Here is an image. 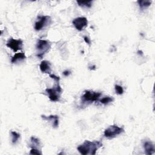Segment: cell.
Instances as JSON below:
<instances>
[{"mask_svg": "<svg viewBox=\"0 0 155 155\" xmlns=\"http://www.w3.org/2000/svg\"><path fill=\"white\" fill-rule=\"evenodd\" d=\"M140 10H143L150 6L152 1L149 0H139L137 1Z\"/></svg>", "mask_w": 155, "mask_h": 155, "instance_id": "4fadbf2b", "label": "cell"}, {"mask_svg": "<svg viewBox=\"0 0 155 155\" xmlns=\"http://www.w3.org/2000/svg\"><path fill=\"white\" fill-rule=\"evenodd\" d=\"M145 153L147 155H151L155 152V147L154 144L149 140H145L143 143Z\"/></svg>", "mask_w": 155, "mask_h": 155, "instance_id": "9c48e42d", "label": "cell"}, {"mask_svg": "<svg viewBox=\"0 0 155 155\" xmlns=\"http://www.w3.org/2000/svg\"><path fill=\"white\" fill-rule=\"evenodd\" d=\"M102 95L101 93L95 92L90 90L85 91L84 94L82 96L81 99L83 103L91 104L94 101L99 100V97Z\"/></svg>", "mask_w": 155, "mask_h": 155, "instance_id": "277c9868", "label": "cell"}, {"mask_svg": "<svg viewBox=\"0 0 155 155\" xmlns=\"http://www.w3.org/2000/svg\"><path fill=\"white\" fill-rule=\"evenodd\" d=\"M30 140H31V145H30V147H31V148L39 149V147L40 146V141H39V140L38 138L32 136L30 138Z\"/></svg>", "mask_w": 155, "mask_h": 155, "instance_id": "5bb4252c", "label": "cell"}, {"mask_svg": "<svg viewBox=\"0 0 155 155\" xmlns=\"http://www.w3.org/2000/svg\"><path fill=\"white\" fill-rule=\"evenodd\" d=\"M114 100L113 97H111V96H105L103 98H102L99 101L101 104H104V105H107L109 103H111L112 102H113Z\"/></svg>", "mask_w": 155, "mask_h": 155, "instance_id": "e0dca14e", "label": "cell"}, {"mask_svg": "<svg viewBox=\"0 0 155 155\" xmlns=\"http://www.w3.org/2000/svg\"><path fill=\"white\" fill-rule=\"evenodd\" d=\"M26 58L25 53L23 52L16 53L11 59V62L12 64H16L24 61Z\"/></svg>", "mask_w": 155, "mask_h": 155, "instance_id": "7c38bea8", "label": "cell"}, {"mask_svg": "<svg viewBox=\"0 0 155 155\" xmlns=\"http://www.w3.org/2000/svg\"><path fill=\"white\" fill-rule=\"evenodd\" d=\"M49 76H50V78H51V79H54L56 82H59L60 78H59V76H56V75H54V74H50Z\"/></svg>", "mask_w": 155, "mask_h": 155, "instance_id": "ffe728a7", "label": "cell"}, {"mask_svg": "<svg viewBox=\"0 0 155 155\" xmlns=\"http://www.w3.org/2000/svg\"><path fill=\"white\" fill-rule=\"evenodd\" d=\"M45 91L48 95L50 100L52 102H57L60 100L62 90L60 86L59 82H56V85L51 88H47Z\"/></svg>", "mask_w": 155, "mask_h": 155, "instance_id": "3957f363", "label": "cell"}, {"mask_svg": "<svg viewBox=\"0 0 155 155\" xmlns=\"http://www.w3.org/2000/svg\"><path fill=\"white\" fill-rule=\"evenodd\" d=\"M84 39L85 42L87 44H89V45L91 44V41H90V39L87 36H84Z\"/></svg>", "mask_w": 155, "mask_h": 155, "instance_id": "44dd1931", "label": "cell"}, {"mask_svg": "<svg viewBox=\"0 0 155 155\" xmlns=\"http://www.w3.org/2000/svg\"><path fill=\"white\" fill-rule=\"evenodd\" d=\"M71 74V71H69V70H65L63 72V74L65 76H68L70 74Z\"/></svg>", "mask_w": 155, "mask_h": 155, "instance_id": "7402d4cb", "label": "cell"}, {"mask_svg": "<svg viewBox=\"0 0 155 155\" xmlns=\"http://www.w3.org/2000/svg\"><path fill=\"white\" fill-rule=\"evenodd\" d=\"M102 147V143L100 141H90L85 140L84 142L78 147V151L83 155L96 154L97 150Z\"/></svg>", "mask_w": 155, "mask_h": 155, "instance_id": "6da1fadb", "label": "cell"}, {"mask_svg": "<svg viewBox=\"0 0 155 155\" xmlns=\"http://www.w3.org/2000/svg\"><path fill=\"white\" fill-rule=\"evenodd\" d=\"M51 18L49 16H40L38 20L35 23V29L36 31H40L51 22Z\"/></svg>", "mask_w": 155, "mask_h": 155, "instance_id": "8992f818", "label": "cell"}, {"mask_svg": "<svg viewBox=\"0 0 155 155\" xmlns=\"http://www.w3.org/2000/svg\"><path fill=\"white\" fill-rule=\"evenodd\" d=\"M77 3L80 7L88 8L92 6L93 1H77Z\"/></svg>", "mask_w": 155, "mask_h": 155, "instance_id": "9a60e30c", "label": "cell"}, {"mask_svg": "<svg viewBox=\"0 0 155 155\" xmlns=\"http://www.w3.org/2000/svg\"><path fill=\"white\" fill-rule=\"evenodd\" d=\"M10 133H11V136H12V143L13 144L16 143V142H18V140L20 138V134L19 133H18L17 132L14 131H12L10 132Z\"/></svg>", "mask_w": 155, "mask_h": 155, "instance_id": "2e32d148", "label": "cell"}, {"mask_svg": "<svg viewBox=\"0 0 155 155\" xmlns=\"http://www.w3.org/2000/svg\"><path fill=\"white\" fill-rule=\"evenodd\" d=\"M39 69L42 73L50 74L51 71L50 62L46 60L42 61L39 65Z\"/></svg>", "mask_w": 155, "mask_h": 155, "instance_id": "30bf717a", "label": "cell"}, {"mask_svg": "<svg viewBox=\"0 0 155 155\" xmlns=\"http://www.w3.org/2000/svg\"><path fill=\"white\" fill-rule=\"evenodd\" d=\"M75 28L79 31H82L87 26L88 20L85 17H78L74 19L72 21Z\"/></svg>", "mask_w": 155, "mask_h": 155, "instance_id": "ba28073f", "label": "cell"}, {"mask_svg": "<svg viewBox=\"0 0 155 155\" xmlns=\"http://www.w3.org/2000/svg\"><path fill=\"white\" fill-rule=\"evenodd\" d=\"M41 117L44 120H51V122H52L53 127L54 128H57L59 126V117L57 115H50L49 116L42 115Z\"/></svg>", "mask_w": 155, "mask_h": 155, "instance_id": "8fae6325", "label": "cell"}, {"mask_svg": "<svg viewBox=\"0 0 155 155\" xmlns=\"http://www.w3.org/2000/svg\"><path fill=\"white\" fill-rule=\"evenodd\" d=\"M124 131V130L123 128L119 127L116 125H113L105 130L104 135L107 138L112 139L122 134Z\"/></svg>", "mask_w": 155, "mask_h": 155, "instance_id": "5b68a950", "label": "cell"}, {"mask_svg": "<svg viewBox=\"0 0 155 155\" xmlns=\"http://www.w3.org/2000/svg\"><path fill=\"white\" fill-rule=\"evenodd\" d=\"M114 89H115L116 93L117 94L121 95V94H122L124 93V89H123L122 87L119 85H115Z\"/></svg>", "mask_w": 155, "mask_h": 155, "instance_id": "ac0fdd59", "label": "cell"}, {"mask_svg": "<svg viewBox=\"0 0 155 155\" xmlns=\"http://www.w3.org/2000/svg\"><path fill=\"white\" fill-rule=\"evenodd\" d=\"M6 46L12 50L14 52H16L17 51L22 49L23 41L20 39H16L13 38H10L7 42Z\"/></svg>", "mask_w": 155, "mask_h": 155, "instance_id": "52a82bcc", "label": "cell"}, {"mask_svg": "<svg viewBox=\"0 0 155 155\" xmlns=\"http://www.w3.org/2000/svg\"><path fill=\"white\" fill-rule=\"evenodd\" d=\"M51 48V44L48 41L44 39H38L36 44V49L37 50L36 56L42 59L43 56L49 51Z\"/></svg>", "mask_w": 155, "mask_h": 155, "instance_id": "7a4b0ae2", "label": "cell"}, {"mask_svg": "<svg viewBox=\"0 0 155 155\" xmlns=\"http://www.w3.org/2000/svg\"><path fill=\"white\" fill-rule=\"evenodd\" d=\"M30 154H42V153L40 151L39 149L36 148H31L30 151Z\"/></svg>", "mask_w": 155, "mask_h": 155, "instance_id": "d6986e66", "label": "cell"}]
</instances>
